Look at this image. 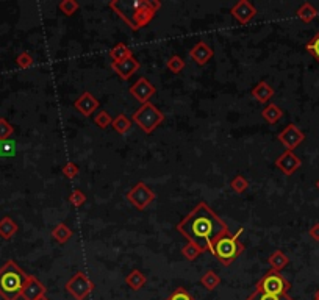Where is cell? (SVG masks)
Returning <instances> with one entry per match:
<instances>
[{
    "label": "cell",
    "instance_id": "6da1fadb",
    "mask_svg": "<svg viewBox=\"0 0 319 300\" xmlns=\"http://www.w3.org/2000/svg\"><path fill=\"white\" fill-rule=\"evenodd\" d=\"M177 230L189 242H194L208 252L211 242L229 231V227L207 203L200 202L185 219L178 222Z\"/></svg>",
    "mask_w": 319,
    "mask_h": 300
},
{
    "label": "cell",
    "instance_id": "7a4b0ae2",
    "mask_svg": "<svg viewBox=\"0 0 319 300\" xmlns=\"http://www.w3.org/2000/svg\"><path fill=\"white\" fill-rule=\"evenodd\" d=\"M110 8L127 24L133 31H138L149 25L154 20L157 11L161 8V2L158 0H113Z\"/></svg>",
    "mask_w": 319,
    "mask_h": 300
},
{
    "label": "cell",
    "instance_id": "3957f363",
    "mask_svg": "<svg viewBox=\"0 0 319 300\" xmlns=\"http://www.w3.org/2000/svg\"><path fill=\"white\" fill-rule=\"evenodd\" d=\"M27 280L28 275L13 260H8L0 268V297L3 300H17L22 297Z\"/></svg>",
    "mask_w": 319,
    "mask_h": 300
},
{
    "label": "cell",
    "instance_id": "277c9868",
    "mask_svg": "<svg viewBox=\"0 0 319 300\" xmlns=\"http://www.w3.org/2000/svg\"><path fill=\"white\" fill-rule=\"evenodd\" d=\"M210 252L221 261L222 266L227 268V266L235 263V260L244 252V246L239 242V239H236L232 235L230 231H227L211 242Z\"/></svg>",
    "mask_w": 319,
    "mask_h": 300
},
{
    "label": "cell",
    "instance_id": "5b68a950",
    "mask_svg": "<svg viewBox=\"0 0 319 300\" xmlns=\"http://www.w3.org/2000/svg\"><path fill=\"white\" fill-rule=\"evenodd\" d=\"M164 113L163 111H160L152 102H147L144 105H141L138 109L135 111L132 120L135 122L136 125H138L144 133L147 135H151V133L158 128L160 125L164 122Z\"/></svg>",
    "mask_w": 319,
    "mask_h": 300
},
{
    "label": "cell",
    "instance_id": "8992f818",
    "mask_svg": "<svg viewBox=\"0 0 319 300\" xmlns=\"http://www.w3.org/2000/svg\"><path fill=\"white\" fill-rule=\"evenodd\" d=\"M291 290L290 282L285 279V277L277 272L269 269L257 283V291L266 293V294H272V296H283L288 294V291Z\"/></svg>",
    "mask_w": 319,
    "mask_h": 300
},
{
    "label": "cell",
    "instance_id": "52a82bcc",
    "mask_svg": "<svg viewBox=\"0 0 319 300\" xmlns=\"http://www.w3.org/2000/svg\"><path fill=\"white\" fill-rule=\"evenodd\" d=\"M66 291L69 293L75 300H85L94 290V283L91 282L89 277L78 271L75 275H72V279H69V282L66 283Z\"/></svg>",
    "mask_w": 319,
    "mask_h": 300
},
{
    "label": "cell",
    "instance_id": "ba28073f",
    "mask_svg": "<svg viewBox=\"0 0 319 300\" xmlns=\"http://www.w3.org/2000/svg\"><path fill=\"white\" fill-rule=\"evenodd\" d=\"M155 197V193L144 182H138L127 193V200L136 209H146L154 202Z\"/></svg>",
    "mask_w": 319,
    "mask_h": 300
},
{
    "label": "cell",
    "instance_id": "9c48e42d",
    "mask_svg": "<svg viewBox=\"0 0 319 300\" xmlns=\"http://www.w3.org/2000/svg\"><path fill=\"white\" fill-rule=\"evenodd\" d=\"M277 139L283 144L285 149L293 152L296 147H299L301 144L304 142L305 135H304V131L298 125H296V124H288L277 135Z\"/></svg>",
    "mask_w": 319,
    "mask_h": 300
},
{
    "label": "cell",
    "instance_id": "30bf717a",
    "mask_svg": "<svg viewBox=\"0 0 319 300\" xmlns=\"http://www.w3.org/2000/svg\"><path fill=\"white\" fill-rule=\"evenodd\" d=\"M129 93L138 100V102L141 105L147 103V102H151V99L152 96L157 93V88L146 79V77H141V79L136 82L135 85H132L129 88Z\"/></svg>",
    "mask_w": 319,
    "mask_h": 300
},
{
    "label": "cell",
    "instance_id": "8fae6325",
    "mask_svg": "<svg viewBox=\"0 0 319 300\" xmlns=\"http://www.w3.org/2000/svg\"><path fill=\"white\" fill-rule=\"evenodd\" d=\"M140 68H141V63L135 58V55H132V57L125 58L122 61L111 63V69L119 75V79L122 82H129Z\"/></svg>",
    "mask_w": 319,
    "mask_h": 300
},
{
    "label": "cell",
    "instance_id": "7c38bea8",
    "mask_svg": "<svg viewBox=\"0 0 319 300\" xmlns=\"http://www.w3.org/2000/svg\"><path fill=\"white\" fill-rule=\"evenodd\" d=\"M230 14L241 25H247L249 22L257 16V9H255V6L252 3L247 2V0H239L238 3H235L230 8Z\"/></svg>",
    "mask_w": 319,
    "mask_h": 300
},
{
    "label": "cell",
    "instance_id": "4fadbf2b",
    "mask_svg": "<svg viewBox=\"0 0 319 300\" xmlns=\"http://www.w3.org/2000/svg\"><path fill=\"white\" fill-rule=\"evenodd\" d=\"M276 166H277V169H280L285 175L290 177L301 168L302 161H301V158L298 157V155H294V152L285 150L280 157L276 160Z\"/></svg>",
    "mask_w": 319,
    "mask_h": 300
},
{
    "label": "cell",
    "instance_id": "5bb4252c",
    "mask_svg": "<svg viewBox=\"0 0 319 300\" xmlns=\"http://www.w3.org/2000/svg\"><path fill=\"white\" fill-rule=\"evenodd\" d=\"M74 106L85 117H89V116H93V113H96V111H97V108L100 106V102L89 91H85L74 102Z\"/></svg>",
    "mask_w": 319,
    "mask_h": 300
},
{
    "label": "cell",
    "instance_id": "9a60e30c",
    "mask_svg": "<svg viewBox=\"0 0 319 300\" xmlns=\"http://www.w3.org/2000/svg\"><path fill=\"white\" fill-rule=\"evenodd\" d=\"M213 55H214L213 49L205 41H199L196 46L189 50L191 60L194 61V63H197L199 66H205V64H207L213 58Z\"/></svg>",
    "mask_w": 319,
    "mask_h": 300
},
{
    "label": "cell",
    "instance_id": "2e32d148",
    "mask_svg": "<svg viewBox=\"0 0 319 300\" xmlns=\"http://www.w3.org/2000/svg\"><path fill=\"white\" fill-rule=\"evenodd\" d=\"M41 296H45V286L36 279L35 275H28V280L22 290V299L24 300H36Z\"/></svg>",
    "mask_w": 319,
    "mask_h": 300
},
{
    "label": "cell",
    "instance_id": "e0dca14e",
    "mask_svg": "<svg viewBox=\"0 0 319 300\" xmlns=\"http://www.w3.org/2000/svg\"><path fill=\"white\" fill-rule=\"evenodd\" d=\"M250 94H252V97L257 100V102L260 103H268L269 100L274 97V88H272L268 82H260L257 83L252 91H250Z\"/></svg>",
    "mask_w": 319,
    "mask_h": 300
},
{
    "label": "cell",
    "instance_id": "ac0fdd59",
    "mask_svg": "<svg viewBox=\"0 0 319 300\" xmlns=\"http://www.w3.org/2000/svg\"><path fill=\"white\" fill-rule=\"evenodd\" d=\"M52 238L58 242V244H66L67 241H69L71 238H72V230L67 227L64 222H60V224H56L53 228H52Z\"/></svg>",
    "mask_w": 319,
    "mask_h": 300
},
{
    "label": "cell",
    "instance_id": "d6986e66",
    "mask_svg": "<svg viewBox=\"0 0 319 300\" xmlns=\"http://www.w3.org/2000/svg\"><path fill=\"white\" fill-rule=\"evenodd\" d=\"M268 263L271 266V269L272 271H277L280 272L282 269H285L287 266L290 264V258L285 255L282 250H276V252H272L269 255V258H268Z\"/></svg>",
    "mask_w": 319,
    "mask_h": 300
},
{
    "label": "cell",
    "instance_id": "ffe728a7",
    "mask_svg": "<svg viewBox=\"0 0 319 300\" xmlns=\"http://www.w3.org/2000/svg\"><path fill=\"white\" fill-rule=\"evenodd\" d=\"M261 116H263V119L266 122H269V124H277V122L283 117V111L280 106H277L276 103H268L263 111H261Z\"/></svg>",
    "mask_w": 319,
    "mask_h": 300
},
{
    "label": "cell",
    "instance_id": "44dd1931",
    "mask_svg": "<svg viewBox=\"0 0 319 300\" xmlns=\"http://www.w3.org/2000/svg\"><path fill=\"white\" fill-rule=\"evenodd\" d=\"M296 16H298L302 22H305V24H309V22H312L318 17V9L310 2H304L298 8V11H296Z\"/></svg>",
    "mask_w": 319,
    "mask_h": 300
},
{
    "label": "cell",
    "instance_id": "7402d4cb",
    "mask_svg": "<svg viewBox=\"0 0 319 300\" xmlns=\"http://www.w3.org/2000/svg\"><path fill=\"white\" fill-rule=\"evenodd\" d=\"M146 282H147V277L138 269H133L127 277H125V283H127L133 291H140L146 285Z\"/></svg>",
    "mask_w": 319,
    "mask_h": 300
},
{
    "label": "cell",
    "instance_id": "603a6c76",
    "mask_svg": "<svg viewBox=\"0 0 319 300\" xmlns=\"http://www.w3.org/2000/svg\"><path fill=\"white\" fill-rule=\"evenodd\" d=\"M132 55H133V52L130 50V47H129L125 42H118L116 46L110 50V57H111L113 63L122 61V60H125V58L132 57Z\"/></svg>",
    "mask_w": 319,
    "mask_h": 300
},
{
    "label": "cell",
    "instance_id": "cb8c5ba5",
    "mask_svg": "<svg viewBox=\"0 0 319 300\" xmlns=\"http://www.w3.org/2000/svg\"><path fill=\"white\" fill-rule=\"evenodd\" d=\"M17 233V224L11 217H3L0 220V236L3 239H11Z\"/></svg>",
    "mask_w": 319,
    "mask_h": 300
},
{
    "label": "cell",
    "instance_id": "d4e9b609",
    "mask_svg": "<svg viewBox=\"0 0 319 300\" xmlns=\"http://www.w3.org/2000/svg\"><path fill=\"white\" fill-rule=\"evenodd\" d=\"M200 283H202V286L205 288V290H208V291H214L216 288L219 286V283H221V279H219V275L216 274L214 271H207V272H205V274L202 275Z\"/></svg>",
    "mask_w": 319,
    "mask_h": 300
},
{
    "label": "cell",
    "instance_id": "484cf974",
    "mask_svg": "<svg viewBox=\"0 0 319 300\" xmlns=\"http://www.w3.org/2000/svg\"><path fill=\"white\" fill-rule=\"evenodd\" d=\"M111 127L115 128L119 135H125V133H129L130 128H132V120L125 114H118L115 119H113Z\"/></svg>",
    "mask_w": 319,
    "mask_h": 300
},
{
    "label": "cell",
    "instance_id": "4316f807",
    "mask_svg": "<svg viewBox=\"0 0 319 300\" xmlns=\"http://www.w3.org/2000/svg\"><path fill=\"white\" fill-rule=\"evenodd\" d=\"M202 253H205V250H203L202 247H199L197 244L189 242V241H188L186 246L181 247V255H183V257H185L186 260H189V261L196 260L197 257H200Z\"/></svg>",
    "mask_w": 319,
    "mask_h": 300
},
{
    "label": "cell",
    "instance_id": "83f0119b",
    "mask_svg": "<svg viewBox=\"0 0 319 300\" xmlns=\"http://www.w3.org/2000/svg\"><path fill=\"white\" fill-rule=\"evenodd\" d=\"M246 300H294V299L290 297L288 294H283V296H272V294H266V293H261V291H257V290H255Z\"/></svg>",
    "mask_w": 319,
    "mask_h": 300
},
{
    "label": "cell",
    "instance_id": "f1b7e54d",
    "mask_svg": "<svg viewBox=\"0 0 319 300\" xmlns=\"http://www.w3.org/2000/svg\"><path fill=\"white\" fill-rule=\"evenodd\" d=\"M185 66H186V63L181 60L178 55H172V57H170L167 60V63H166L167 71H170L172 74H180L181 71L185 69Z\"/></svg>",
    "mask_w": 319,
    "mask_h": 300
},
{
    "label": "cell",
    "instance_id": "f546056e",
    "mask_svg": "<svg viewBox=\"0 0 319 300\" xmlns=\"http://www.w3.org/2000/svg\"><path fill=\"white\" fill-rule=\"evenodd\" d=\"M58 8L64 16H74L80 8V3L77 0H63L58 3Z\"/></svg>",
    "mask_w": 319,
    "mask_h": 300
},
{
    "label": "cell",
    "instance_id": "4dcf8cb0",
    "mask_svg": "<svg viewBox=\"0 0 319 300\" xmlns=\"http://www.w3.org/2000/svg\"><path fill=\"white\" fill-rule=\"evenodd\" d=\"M94 124H96L99 128L105 130L107 127H110V125L113 124V117L110 116V113H108V111L102 109V111H99V113H97V116L94 117Z\"/></svg>",
    "mask_w": 319,
    "mask_h": 300
},
{
    "label": "cell",
    "instance_id": "1f68e13d",
    "mask_svg": "<svg viewBox=\"0 0 319 300\" xmlns=\"http://www.w3.org/2000/svg\"><path fill=\"white\" fill-rule=\"evenodd\" d=\"M230 188L233 190V193H236V194H243L244 191H247L249 182L244 179L243 175H236L235 179L230 182Z\"/></svg>",
    "mask_w": 319,
    "mask_h": 300
},
{
    "label": "cell",
    "instance_id": "d6a6232c",
    "mask_svg": "<svg viewBox=\"0 0 319 300\" xmlns=\"http://www.w3.org/2000/svg\"><path fill=\"white\" fill-rule=\"evenodd\" d=\"M305 50L309 52L312 57L319 63V31L316 33V35L305 44Z\"/></svg>",
    "mask_w": 319,
    "mask_h": 300
},
{
    "label": "cell",
    "instance_id": "836d02e7",
    "mask_svg": "<svg viewBox=\"0 0 319 300\" xmlns=\"http://www.w3.org/2000/svg\"><path fill=\"white\" fill-rule=\"evenodd\" d=\"M86 202V194L83 191L80 190H74L71 194H69V203L75 208H80L82 205H85Z\"/></svg>",
    "mask_w": 319,
    "mask_h": 300
},
{
    "label": "cell",
    "instance_id": "e575fe53",
    "mask_svg": "<svg viewBox=\"0 0 319 300\" xmlns=\"http://www.w3.org/2000/svg\"><path fill=\"white\" fill-rule=\"evenodd\" d=\"M16 153V144L9 139L0 141V157H13Z\"/></svg>",
    "mask_w": 319,
    "mask_h": 300
},
{
    "label": "cell",
    "instance_id": "d590c367",
    "mask_svg": "<svg viewBox=\"0 0 319 300\" xmlns=\"http://www.w3.org/2000/svg\"><path fill=\"white\" fill-rule=\"evenodd\" d=\"M61 172H63V175L66 177V179H69V180H72V179H75V177L80 174V168L75 164V163H72V161H67L63 168H61Z\"/></svg>",
    "mask_w": 319,
    "mask_h": 300
},
{
    "label": "cell",
    "instance_id": "8d00e7d4",
    "mask_svg": "<svg viewBox=\"0 0 319 300\" xmlns=\"http://www.w3.org/2000/svg\"><path fill=\"white\" fill-rule=\"evenodd\" d=\"M13 125L9 124V122L3 117H0V141H5V139H9V136L13 135Z\"/></svg>",
    "mask_w": 319,
    "mask_h": 300
},
{
    "label": "cell",
    "instance_id": "74e56055",
    "mask_svg": "<svg viewBox=\"0 0 319 300\" xmlns=\"http://www.w3.org/2000/svg\"><path fill=\"white\" fill-rule=\"evenodd\" d=\"M166 300H196L194 297H192L185 288H177L175 291H172V294H169L167 297H166Z\"/></svg>",
    "mask_w": 319,
    "mask_h": 300
},
{
    "label": "cell",
    "instance_id": "f35d334b",
    "mask_svg": "<svg viewBox=\"0 0 319 300\" xmlns=\"http://www.w3.org/2000/svg\"><path fill=\"white\" fill-rule=\"evenodd\" d=\"M16 63H17V66L20 69H28V68H31L35 61H33V57L28 52H22L20 55H17Z\"/></svg>",
    "mask_w": 319,
    "mask_h": 300
},
{
    "label": "cell",
    "instance_id": "ab89813d",
    "mask_svg": "<svg viewBox=\"0 0 319 300\" xmlns=\"http://www.w3.org/2000/svg\"><path fill=\"white\" fill-rule=\"evenodd\" d=\"M309 235L312 239H315L316 242H319V222H316V224L312 225V228L309 230Z\"/></svg>",
    "mask_w": 319,
    "mask_h": 300
},
{
    "label": "cell",
    "instance_id": "60d3db41",
    "mask_svg": "<svg viewBox=\"0 0 319 300\" xmlns=\"http://www.w3.org/2000/svg\"><path fill=\"white\" fill-rule=\"evenodd\" d=\"M243 233H244V228H243V227H239V228L236 230V233H233V236H235L236 239H239V236H241Z\"/></svg>",
    "mask_w": 319,
    "mask_h": 300
},
{
    "label": "cell",
    "instance_id": "b9f144b4",
    "mask_svg": "<svg viewBox=\"0 0 319 300\" xmlns=\"http://www.w3.org/2000/svg\"><path fill=\"white\" fill-rule=\"evenodd\" d=\"M36 300H49V299H47V296H41V297L36 299Z\"/></svg>",
    "mask_w": 319,
    "mask_h": 300
},
{
    "label": "cell",
    "instance_id": "7bdbcfd3",
    "mask_svg": "<svg viewBox=\"0 0 319 300\" xmlns=\"http://www.w3.org/2000/svg\"><path fill=\"white\" fill-rule=\"evenodd\" d=\"M315 299H316V300H319V290L316 291V296H315Z\"/></svg>",
    "mask_w": 319,
    "mask_h": 300
},
{
    "label": "cell",
    "instance_id": "ee69618b",
    "mask_svg": "<svg viewBox=\"0 0 319 300\" xmlns=\"http://www.w3.org/2000/svg\"><path fill=\"white\" fill-rule=\"evenodd\" d=\"M316 188H318V190H319V180L316 182Z\"/></svg>",
    "mask_w": 319,
    "mask_h": 300
},
{
    "label": "cell",
    "instance_id": "f6af8a7d",
    "mask_svg": "<svg viewBox=\"0 0 319 300\" xmlns=\"http://www.w3.org/2000/svg\"><path fill=\"white\" fill-rule=\"evenodd\" d=\"M315 300H316V299H315Z\"/></svg>",
    "mask_w": 319,
    "mask_h": 300
}]
</instances>
